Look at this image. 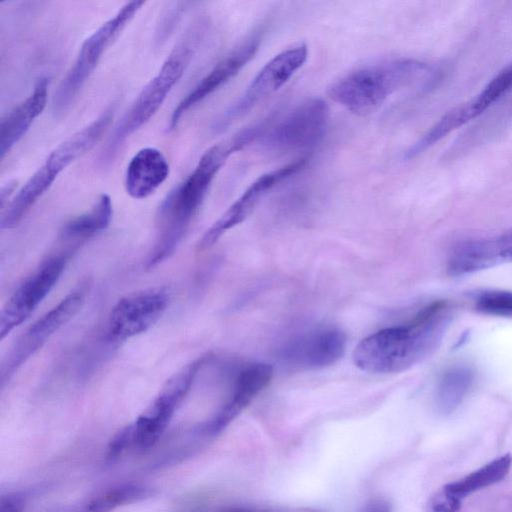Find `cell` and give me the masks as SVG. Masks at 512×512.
Returning a JSON list of instances; mask_svg holds the SVG:
<instances>
[{
	"mask_svg": "<svg viewBox=\"0 0 512 512\" xmlns=\"http://www.w3.org/2000/svg\"><path fill=\"white\" fill-rule=\"evenodd\" d=\"M450 318L451 308L447 302H433L407 322L363 338L353 351L354 364L369 373L405 371L438 346Z\"/></svg>",
	"mask_w": 512,
	"mask_h": 512,
	"instance_id": "cell-1",
	"label": "cell"
},
{
	"mask_svg": "<svg viewBox=\"0 0 512 512\" xmlns=\"http://www.w3.org/2000/svg\"><path fill=\"white\" fill-rule=\"evenodd\" d=\"M250 142L249 134L242 129L213 145L204 152L194 170L166 195L157 211V238L148 267L161 263L175 251L217 173L233 153Z\"/></svg>",
	"mask_w": 512,
	"mask_h": 512,
	"instance_id": "cell-2",
	"label": "cell"
},
{
	"mask_svg": "<svg viewBox=\"0 0 512 512\" xmlns=\"http://www.w3.org/2000/svg\"><path fill=\"white\" fill-rule=\"evenodd\" d=\"M427 64L414 59H395L360 67L335 81L329 97L349 111L366 115L376 111L401 88L422 81Z\"/></svg>",
	"mask_w": 512,
	"mask_h": 512,
	"instance_id": "cell-3",
	"label": "cell"
},
{
	"mask_svg": "<svg viewBox=\"0 0 512 512\" xmlns=\"http://www.w3.org/2000/svg\"><path fill=\"white\" fill-rule=\"evenodd\" d=\"M113 113L112 107L107 108L91 123L72 134L49 153L44 163L4 208L0 220L2 229L17 226L58 175L95 146L110 125Z\"/></svg>",
	"mask_w": 512,
	"mask_h": 512,
	"instance_id": "cell-4",
	"label": "cell"
},
{
	"mask_svg": "<svg viewBox=\"0 0 512 512\" xmlns=\"http://www.w3.org/2000/svg\"><path fill=\"white\" fill-rule=\"evenodd\" d=\"M183 40L166 58L158 73L142 88L119 120L99 155V164L109 166L126 140L157 112L182 77L193 53V42Z\"/></svg>",
	"mask_w": 512,
	"mask_h": 512,
	"instance_id": "cell-5",
	"label": "cell"
},
{
	"mask_svg": "<svg viewBox=\"0 0 512 512\" xmlns=\"http://www.w3.org/2000/svg\"><path fill=\"white\" fill-rule=\"evenodd\" d=\"M144 1L125 3L82 43L77 58L60 82L52 100L55 114L66 111L86 80L93 73L108 47L117 39L144 5Z\"/></svg>",
	"mask_w": 512,
	"mask_h": 512,
	"instance_id": "cell-6",
	"label": "cell"
},
{
	"mask_svg": "<svg viewBox=\"0 0 512 512\" xmlns=\"http://www.w3.org/2000/svg\"><path fill=\"white\" fill-rule=\"evenodd\" d=\"M308 58L305 44L285 49L271 58L256 74L242 95L214 121L212 129L222 132L259 102L277 91L304 65Z\"/></svg>",
	"mask_w": 512,
	"mask_h": 512,
	"instance_id": "cell-7",
	"label": "cell"
},
{
	"mask_svg": "<svg viewBox=\"0 0 512 512\" xmlns=\"http://www.w3.org/2000/svg\"><path fill=\"white\" fill-rule=\"evenodd\" d=\"M207 360L208 357L194 360L166 381L158 396L131 424L135 448L145 450L156 443Z\"/></svg>",
	"mask_w": 512,
	"mask_h": 512,
	"instance_id": "cell-8",
	"label": "cell"
},
{
	"mask_svg": "<svg viewBox=\"0 0 512 512\" xmlns=\"http://www.w3.org/2000/svg\"><path fill=\"white\" fill-rule=\"evenodd\" d=\"M329 108L320 98L308 99L269 126L262 145L269 152L287 153L315 146L327 127Z\"/></svg>",
	"mask_w": 512,
	"mask_h": 512,
	"instance_id": "cell-9",
	"label": "cell"
},
{
	"mask_svg": "<svg viewBox=\"0 0 512 512\" xmlns=\"http://www.w3.org/2000/svg\"><path fill=\"white\" fill-rule=\"evenodd\" d=\"M345 333L334 327H320L294 336L278 351L280 362L296 370H318L340 360L346 350Z\"/></svg>",
	"mask_w": 512,
	"mask_h": 512,
	"instance_id": "cell-10",
	"label": "cell"
},
{
	"mask_svg": "<svg viewBox=\"0 0 512 512\" xmlns=\"http://www.w3.org/2000/svg\"><path fill=\"white\" fill-rule=\"evenodd\" d=\"M308 161L309 157H301L254 180L203 234L197 244V251L210 248L224 233L242 223L274 187L303 170Z\"/></svg>",
	"mask_w": 512,
	"mask_h": 512,
	"instance_id": "cell-11",
	"label": "cell"
},
{
	"mask_svg": "<svg viewBox=\"0 0 512 512\" xmlns=\"http://www.w3.org/2000/svg\"><path fill=\"white\" fill-rule=\"evenodd\" d=\"M68 254L46 260L11 295L0 314V338L24 322L49 294L65 269Z\"/></svg>",
	"mask_w": 512,
	"mask_h": 512,
	"instance_id": "cell-12",
	"label": "cell"
},
{
	"mask_svg": "<svg viewBox=\"0 0 512 512\" xmlns=\"http://www.w3.org/2000/svg\"><path fill=\"white\" fill-rule=\"evenodd\" d=\"M84 299V289L72 291L25 331L2 364V382L10 378L30 356L79 311Z\"/></svg>",
	"mask_w": 512,
	"mask_h": 512,
	"instance_id": "cell-13",
	"label": "cell"
},
{
	"mask_svg": "<svg viewBox=\"0 0 512 512\" xmlns=\"http://www.w3.org/2000/svg\"><path fill=\"white\" fill-rule=\"evenodd\" d=\"M168 302V293L163 288L133 293L120 299L109 314V335L125 340L147 331L161 318Z\"/></svg>",
	"mask_w": 512,
	"mask_h": 512,
	"instance_id": "cell-14",
	"label": "cell"
},
{
	"mask_svg": "<svg viewBox=\"0 0 512 512\" xmlns=\"http://www.w3.org/2000/svg\"><path fill=\"white\" fill-rule=\"evenodd\" d=\"M263 29H256L247 36L238 46L224 56L199 83L174 108L169 130H174L181 117L197 103L231 80L255 56L262 37Z\"/></svg>",
	"mask_w": 512,
	"mask_h": 512,
	"instance_id": "cell-15",
	"label": "cell"
},
{
	"mask_svg": "<svg viewBox=\"0 0 512 512\" xmlns=\"http://www.w3.org/2000/svg\"><path fill=\"white\" fill-rule=\"evenodd\" d=\"M273 367L263 362H243L233 390L217 413L204 425L208 435L225 429L271 382Z\"/></svg>",
	"mask_w": 512,
	"mask_h": 512,
	"instance_id": "cell-16",
	"label": "cell"
},
{
	"mask_svg": "<svg viewBox=\"0 0 512 512\" xmlns=\"http://www.w3.org/2000/svg\"><path fill=\"white\" fill-rule=\"evenodd\" d=\"M508 262H512V231L460 245L452 252L447 271L462 276Z\"/></svg>",
	"mask_w": 512,
	"mask_h": 512,
	"instance_id": "cell-17",
	"label": "cell"
},
{
	"mask_svg": "<svg viewBox=\"0 0 512 512\" xmlns=\"http://www.w3.org/2000/svg\"><path fill=\"white\" fill-rule=\"evenodd\" d=\"M169 163L157 148L140 149L129 161L125 172V189L134 199L152 195L168 178Z\"/></svg>",
	"mask_w": 512,
	"mask_h": 512,
	"instance_id": "cell-18",
	"label": "cell"
},
{
	"mask_svg": "<svg viewBox=\"0 0 512 512\" xmlns=\"http://www.w3.org/2000/svg\"><path fill=\"white\" fill-rule=\"evenodd\" d=\"M48 97V79L40 77L30 95L4 116L0 123L1 159L26 134L34 120L42 113Z\"/></svg>",
	"mask_w": 512,
	"mask_h": 512,
	"instance_id": "cell-19",
	"label": "cell"
},
{
	"mask_svg": "<svg viewBox=\"0 0 512 512\" xmlns=\"http://www.w3.org/2000/svg\"><path fill=\"white\" fill-rule=\"evenodd\" d=\"M113 207L108 194H101L89 211L69 220L61 229L59 238L78 244L105 230L112 219Z\"/></svg>",
	"mask_w": 512,
	"mask_h": 512,
	"instance_id": "cell-20",
	"label": "cell"
},
{
	"mask_svg": "<svg viewBox=\"0 0 512 512\" xmlns=\"http://www.w3.org/2000/svg\"><path fill=\"white\" fill-rule=\"evenodd\" d=\"M475 372L467 365H456L445 370L436 387V404L443 413L455 410L471 391Z\"/></svg>",
	"mask_w": 512,
	"mask_h": 512,
	"instance_id": "cell-21",
	"label": "cell"
},
{
	"mask_svg": "<svg viewBox=\"0 0 512 512\" xmlns=\"http://www.w3.org/2000/svg\"><path fill=\"white\" fill-rule=\"evenodd\" d=\"M511 465L512 456L510 454H504L444 487L452 494L463 499L473 492L503 480L509 473Z\"/></svg>",
	"mask_w": 512,
	"mask_h": 512,
	"instance_id": "cell-22",
	"label": "cell"
},
{
	"mask_svg": "<svg viewBox=\"0 0 512 512\" xmlns=\"http://www.w3.org/2000/svg\"><path fill=\"white\" fill-rule=\"evenodd\" d=\"M478 115L473 109L470 101L463 103L449 112H447L436 124H434L425 134L422 135L413 145H411L403 154L405 160L412 159L429 147L434 145L440 139L445 137L453 130L468 123Z\"/></svg>",
	"mask_w": 512,
	"mask_h": 512,
	"instance_id": "cell-23",
	"label": "cell"
},
{
	"mask_svg": "<svg viewBox=\"0 0 512 512\" xmlns=\"http://www.w3.org/2000/svg\"><path fill=\"white\" fill-rule=\"evenodd\" d=\"M150 495L151 491L144 486L125 484L106 490L66 512H112L120 506L143 500Z\"/></svg>",
	"mask_w": 512,
	"mask_h": 512,
	"instance_id": "cell-24",
	"label": "cell"
},
{
	"mask_svg": "<svg viewBox=\"0 0 512 512\" xmlns=\"http://www.w3.org/2000/svg\"><path fill=\"white\" fill-rule=\"evenodd\" d=\"M475 308L484 314L512 318V292L486 290L476 295Z\"/></svg>",
	"mask_w": 512,
	"mask_h": 512,
	"instance_id": "cell-25",
	"label": "cell"
},
{
	"mask_svg": "<svg viewBox=\"0 0 512 512\" xmlns=\"http://www.w3.org/2000/svg\"><path fill=\"white\" fill-rule=\"evenodd\" d=\"M462 499L442 488L432 499L430 512H459Z\"/></svg>",
	"mask_w": 512,
	"mask_h": 512,
	"instance_id": "cell-26",
	"label": "cell"
},
{
	"mask_svg": "<svg viewBox=\"0 0 512 512\" xmlns=\"http://www.w3.org/2000/svg\"><path fill=\"white\" fill-rule=\"evenodd\" d=\"M130 448H134L133 433L131 425L120 430L110 441L108 456L117 458Z\"/></svg>",
	"mask_w": 512,
	"mask_h": 512,
	"instance_id": "cell-27",
	"label": "cell"
},
{
	"mask_svg": "<svg viewBox=\"0 0 512 512\" xmlns=\"http://www.w3.org/2000/svg\"><path fill=\"white\" fill-rule=\"evenodd\" d=\"M26 496L21 492H8L1 496L0 512H23Z\"/></svg>",
	"mask_w": 512,
	"mask_h": 512,
	"instance_id": "cell-28",
	"label": "cell"
},
{
	"mask_svg": "<svg viewBox=\"0 0 512 512\" xmlns=\"http://www.w3.org/2000/svg\"><path fill=\"white\" fill-rule=\"evenodd\" d=\"M16 187L17 181L15 180L8 181L7 183L2 185L0 190V202L2 209H4L7 206L8 199L13 194Z\"/></svg>",
	"mask_w": 512,
	"mask_h": 512,
	"instance_id": "cell-29",
	"label": "cell"
},
{
	"mask_svg": "<svg viewBox=\"0 0 512 512\" xmlns=\"http://www.w3.org/2000/svg\"><path fill=\"white\" fill-rule=\"evenodd\" d=\"M361 512H390V507L386 501L374 499L367 503Z\"/></svg>",
	"mask_w": 512,
	"mask_h": 512,
	"instance_id": "cell-30",
	"label": "cell"
},
{
	"mask_svg": "<svg viewBox=\"0 0 512 512\" xmlns=\"http://www.w3.org/2000/svg\"><path fill=\"white\" fill-rule=\"evenodd\" d=\"M230 512H318V511H315V510H310V509H270V508H265V509H235L233 511H230Z\"/></svg>",
	"mask_w": 512,
	"mask_h": 512,
	"instance_id": "cell-31",
	"label": "cell"
},
{
	"mask_svg": "<svg viewBox=\"0 0 512 512\" xmlns=\"http://www.w3.org/2000/svg\"><path fill=\"white\" fill-rule=\"evenodd\" d=\"M509 69H510V70H511V72H512V65H510V66H509Z\"/></svg>",
	"mask_w": 512,
	"mask_h": 512,
	"instance_id": "cell-32",
	"label": "cell"
}]
</instances>
